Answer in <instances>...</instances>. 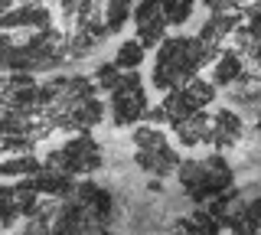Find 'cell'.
<instances>
[{
    "label": "cell",
    "mask_w": 261,
    "mask_h": 235,
    "mask_svg": "<svg viewBox=\"0 0 261 235\" xmlns=\"http://www.w3.org/2000/svg\"><path fill=\"white\" fill-rule=\"evenodd\" d=\"M137 0H108V10H105V33H118L124 27L127 17H134Z\"/></svg>",
    "instance_id": "obj_9"
},
{
    "label": "cell",
    "mask_w": 261,
    "mask_h": 235,
    "mask_svg": "<svg viewBox=\"0 0 261 235\" xmlns=\"http://www.w3.org/2000/svg\"><path fill=\"white\" fill-rule=\"evenodd\" d=\"M108 101H111V121L114 124H137L141 118H147V92H144V82L137 72H124L118 79V85L108 92Z\"/></svg>",
    "instance_id": "obj_4"
},
{
    "label": "cell",
    "mask_w": 261,
    "mask_h": 235,
    "mask_svg": "<svg viewBox=\"0 0 261 235\" xmlns=\"http://www.w3.org/2000/svg\"><path fill=\"white\" fill-rule=\"evenodd\" d=\"M130 141H134V160L141 170L157 173V176H167L173 170H179V153L170 147L163 131H157V127H137L130 134Z\"/></svg>",
    "instance_id": "obj_3"
},
{
    "label": "cell",
    "mask_w": 261,
    "mask_h": 235,
    "mask_svg": "<svg viewBox=\"0 0 261 235\" xmlns=\"http://www.w3.org/2000/svg\"><path fill=\"white\" fill-rule=\"evenodd\" d=\"M49 167L53 170H62V173H92V170L101 167V153H98V144L92 137H75V141H69L59 153H53L49 157Z\"/></svg>",
    "instance_id": "obj_5"
},
{
    "label": "cell",
    "mask_w": 261,
    "mask_h": 235,
    "mask_svg": "<svg viewBox=\"0 0 261 235\" xmlns=\"http://www.w3.org/2000/svg\"><path fill=\"white\" fill-rule=\"evenodd\" d=\"M179 183L193 193V199H206L222 193L232 183V167L219 153H212L206 160H190V164H179Z\"/></svg>",
    "instance_id": "obj_2"
},
{
    "label": "cell",
    "mask_w": 261,
    "mask_h": 235,
    "mask_svg": "<svg viewBox=\"0 0 261 235\" xmlns=\"http://www.w3.org/2000/svg\"><path fill=\"white\" fill-rule=\"evenodd\" d=\"M193 7H196V0H163L167 27H183V23L193 17Z\"/></svg>",
    "instance_id": "obj_10"
},
{
    "label": "cell",
    "mask_w": 261,
    "mask_h": 235,
    "mask_svg": "<svg viewBox=\"0 0 261 235\" xmlns=\"http://www.w3.org/2000/svg\"><path fill=\"white\" fill-rule=\"evenodd\" d=\"M212 56H216V46H206L199 36H167L153 49V88L173 92L183 82L196 79V72Z\"/></svg>",
    "instance_id": "obj_1"
},
{
    "label": "cell",
    "mask_w": 261,
    "mask_h": 235,
    "mask_svg": "<svg viewBox=\"0 0 261 235\" xmlns=\"http://www.w3.org/2000/svg\"><path fill=\"white\" fill-rule=\"evenodd\" d=\"M235 79H242V56L239 53H222L212 69V82L216 85H232Z\"/></svg>",
    "instance_id": "obj_8"
},
{
    "label": "cell",
    "mask_w": 261,
    "mask_h": 235,
    "mask_svg": "<svg viewBox=\"0 0 261 235\" xmlns=\"http://www.w3.org/2000/svg\"><path fill=\"white\" fill-rule=\"evenodd\" d=\"M144 56H147V46L141 43V39H124V43L118 46V56H114V66H118L121 72H137L144 66Z\"/></svg>",
    "instance_id": "obj_7"
},
{
    "label": "cell",
    "mask_w": 261,
    "mask_h": 235,
    "mask_svg": "<svg viewBox=\"0 0 261 235\" xmlns=\"http://www.w3.org/2000/svg\"><path fill=\"white\" fill-rule=\"evenodd\" d=\"M124 75V72H121L118 66H114V62H101V66L95 69V75H92V82L98 85V92H111L114 85H118V79Z\"/></svg>",
    "instance_id": "obj_11"
},
{
    "label": "cell",
    "mask_w": 261,
    "mask_h": 235,
    "mask_svg": "<svg viewBox=\"0 0 261 235\" xmlns=\"http://www.w3.org/2000/svg\"><path fill=\"white\" fill-rule=\"evenodd\" d=\"M242 137V118L232 115V111H219L216 118H212V141L216 147H228V144H235Z\"/></svg>",
    "instance_id": "obj_6"
}]
</instances>
